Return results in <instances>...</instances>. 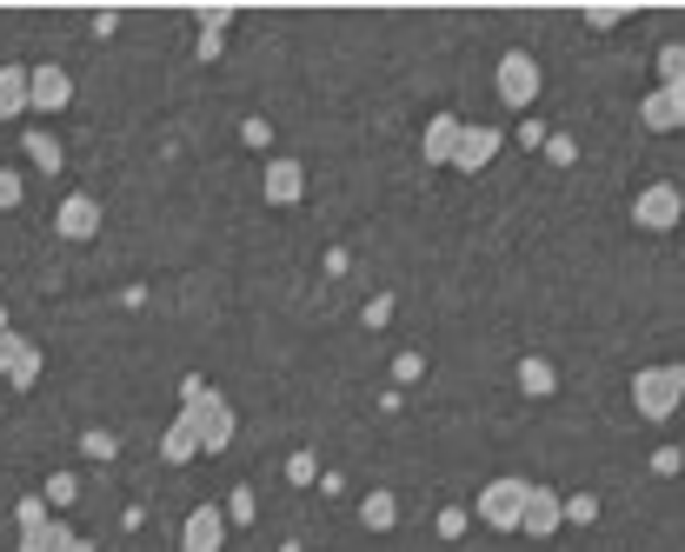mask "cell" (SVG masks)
Listing matches in <instances>:
<instances>
[{
	"mask_svg": "<svg viewBox=\"0 0 685 552\" xmlns=\"http://www.w3.org/2000/svg\"><path fill=\"white\" fill-rule=\"evenodd\" d=\"M678 213H685V193H678L672 180H652V187L632 200V226H639V233H672Z\"/></svg>",
	"mask_w": 685,
	"mask_h": 552,
	"instance_id": "cell-7",
	"label": "cell"
},
{
	"mask_svg": "<svg viewBox=\"0 0 685 552\" xmlns=\"http://www.w3.org/2000/svg\"><path fill=\"white\" fill-rule=\"evenodd\" d=\"M114 27H120V14H114V8H101V14H94V40H107Z\"/></svg>",
	"mask_w": 685,
	"mask_h": 552,
	"instance_id": "cell-38",
	"label": "cell"
},
{
	"mask_svg": "<svg viewBox=\"0 0 685 552\" xmlns=\"http://www.w3.org/2000/svg\"><path fill=\"white\" fill-rule=\"evenodd\" d=\"M73 107V73L67 67H27V114H67Z\"/></svg>",
	"mask_w": 685,
	"mask_h": 552,
	"instance_id": "cell-8",
	"label": "cell"
},
{
	"mask_svg": "<svg viewBox=\"0 0 685 552\" xmlns=\"http://www.w3.org/2000/svg\"><path fill=\"white\" fill-rule=\"evenodd\" d=\"M499 101L512 107V114H526L533 101H539V87H546V73H539V54H526V47H512V54H499Z\"/></svg>",
	"mask_w": 685,
	"mask_h": 552,
	"instance_id": "cell-4",
	"label": "cell"
},
{
	"mask_svg": "<svg viewBox=\"0 0 685 552\" xmlns=\"http://www.w3.org/2000/svg\"><path fill=\"white\" fill-rule=\"evenodd\" d=\"M27 161H34L47 180H60V167H67V146H60V133H54V127H27Z\"/></svg>",
	"mask_w": 685,
	"mask_h": 552,
	"instance_id": "cell-18",
	"label": "cell"
},
{
	"mask_svg": "<svg viewBox=\"0 0 685 552\" xmlns=\"http://www.w3.org/2000/svg\"><path fill=\"white\" fill-rule=\"evenodd\" d=\"M260 193H267V207H300V193H306V167H300V161H267Z\"/></svg>",
	"mask_w": 685,
	"mask_h": 552,
	"instance_id": "cell-13",
	"label": "cell"
},
{
	"mask_svg": "<svg viewBox=\"0 0 685 552\" xmlns=\"http://www.w3.org/2000/svg\"><path fill=\"white\" fill-rule=\"evenodd\" d=\"M67 552H94V539H80V532H73V545H67Z\"/></svg>",
	"mask_w": 685,
	"mask_h": 552,
	"instance_id": "cell-39",
	"label": "cell"
},
{
	"mask_svg": "<svg viewBox=\"0 0 685 552\" xmlns=\"http://www.w3.org/2000/svg\"><path fill=\"white\" fill-rule=\"evenodd\" d=\"M678 466H685V453H678V446H659V453H652V472H659V480H672Z\"/></svg>",
	"mask_w": 685,
	"mask_h": 552,
	"instance_id": "cell-35",
	"label": "cell"
},
{
	"mask_svg": "<svg viewBox=\"0 0 685 552\" xmlns=\"http://www.w3.org/2000/svg\"><path fill=\"white\" fill-rule=\"evenodd\" d=\"M181 413H194V426H200V453H227L233 433H240L233 400L207 386V373H187V379H181Z\"/></svg>",
	"mask_w": 685,
	"mask_h": 552,
	"instance_id": "cell-1",
	"label": "cell"
},
{
	"mask_svg": "<svg viewBox=\"0 0 685 552\" xmlns=\"http://www.w3.org/2000/svg\"><path fill=\"white\" fill-rule=\"evenodd\" d=\"M393 313H399V293H386V286H380V293H373V300H367V306H360V320H367V327H373V333H380V327H386V320H393Z\"/></svg>",
	"mask_w": 685,
	"mask_h": 552,
	"instance_id": "cell-28",
	"label": "cell"
},
{
	"mask_svg": "<svg viewBox=\"0 0 685 552\" xmlns=\"http://www.w3.org/2000/svg\"><path fill=\"white\" fill-rule=\"evenodd\" d=\"M546 133H553L546 120H520V133H512V140H520L526 153H539V146H546Z\"/></svg>",
	"mask_w": 685,
	"mask_h": 552,
	"instance_id": "cell-34",
	"label": "cell"
},
{
	"mask_svg": "<svg viewBox=\"0 0 685 552\" xmlns=\"http://www.w3.org/2000/svg\"><path fill=\"white\" fill-rule=\"evenodd\" d=\"M347 267H353V254H347V247H326V280H339Z\"/></svg>",
	"mask_w": 685,
	"mask_h": 552,
	"instance_id": "cell-37",
	"label": "cell"
},
{
	"mask_svg": "<svg viewBox=\"0 0 685 552\" xmlns=\"http://www.w3.org/2000/svg\"><path fill=\"white\" fill-rule=\"evenodd\" d=\"M360 526H367V532H393V526H399V500H393L386 486L367 493V500H360Z\"/></svg>",
	"mask_w": 685,
	"mask_h": 552,
	"instance_id": "cell-21",
	"label": "cell"
},
{
	"mask_svg": "<svg viewBox=\"0 0 685 552\" xmlns=\"http://www.w3.org/2000/svg\"><path fill=\"white\" fill-rule=\"evenodd\" d=\"M14 526H21V552H67V545H73L67 513H54L40 493H27V500L14 506Z\"/></svg>",
	"mask_w": 685,
	"mask_h": 552,
	"instance_id": "cell-3",
	"label": "cell"
},
{
	"mask_svg": "<svg viewBox=\"0 0 685 552\" xmlns=\"http://www.w3.org/2000/svg\"><path fill=\"white\" fill-rule=\"evenodd\" d=\"M40 366H47V360H40L34 340H21L14 327L0 333V379H8V392H34V386H40Z\"/></svg>",
	"mask_w": 685,
	"mask_h": 552,
	"instance_id": "cell-6",
	"label": "cell"
},
{
	"mask_svg": "<svg viewBox=\"0 0 685 552\" xmlns=\"http://www.w3.org/2000/svg\"><path fill=\"white\" fill-rule=\"evenodd\" d=\"M21 200H27V180H21V174H8V167H0V213H14Z\"/></svg>",
	"mask_w": 685,
	"mask_h": 552,
	"instance_id": "cell-32",
	"label": "cell"
},
{
	"mask_svg": "<svg viewBox=\"0 0 685 552\" xmlns=\"http://www.w3.org/2000/svg\"><path fill=\"white\" fill-rule=\"evenodd\" d=\"M227 21H233V8H200V60H220V47H227Z\"/></svg>",
	"mask_w": 685,
	"mask_h": 552,
	"instance_id": "cell-20",
	"label": "cell"
},
{
	"mask_svg": "<svg viewBox=\"0 0 685 552\" xmlns=\"http://www.w3.org/2000/svg\"><path fill=\"white\" fill-rule=\"evenodd\" d=\"M27 114V67H0V127H8V120H21Z\"/></svg>",
	"mask_w": 685,
	"mask_h": 552,
	"instance_id": "cell-19",
	"label": "cell"
},
{
	"mask_svg": "<svg viewBox=\"0 0 685 552\" xmlns=\"http://www.w3.org/2000/svg\"><path fill=\"white\" fill-rule=\"evenodd\" d=\"M419 379H426V353H413V347L393 353V386H419Z\"/></svg>",
	"mask_w": 685,
	"mask_h": 552,
	"instance_id": "cell-29",
	"label": "cell"
},
{
	"mask_svg": "<svg viewBox=\"0 0 685 552\" xmlns=\"http://www.w3.org/2000/svg\"><path fill=\"white\" fill-rule=\"evenodd\" d=\"M54 233H60V240H73V247L101 240V200L94 193H67L60 213H54Z\"/></svg>",
	"mask_w": 685,
	"mask_h": 552,
	"instance_id": "cell-10",
	"label": "cell"
},
{
	"mask_svg": "<svg viewBox=\"0 0 685 552\" xmlns=\"http://www.w3.org/2000/svg\"><path fill=\"white\" fill-rule=\"evenodd\" d=\"M466 526H473V506H440L433 513V532L440 539H466Z\"/></svg>",
	"mask_w": 685,
	"mask_h": 552,
	"instance_id": "cell-27",
	"label": "cell"
},
{
	"mask_svg": "<svg viewBox=\"0 0 685 552\" xmlns=\"http://www.w3.org/2000/svg\"><path fill=\"white\" fill-rule=\"evenodd\" d=\"M227 506L220 500H200L194 513H187V526H181V552H220L227 545Z\"/></svg>",
	"mask_w": 685,
	"mask_h": 552,
	"instance_id": "cell-9",
	"label": "cell"
},
{
	"mask_svg": "<svg viewBox=\"0 0 685 552\" xmlns=\"http://www.w3.org/2000/svg\"><path fill=\"white\" fill-rule=\"evenodd\" d=\"M539 153H546L553 167H572V161H579V140H572V133H546V146H539Z\"/></svg>",
	"mask_w": 685,
	"mask_h": 552,
	"instance_id": "cell-30",
	"label": "cell"
},
{
	"mask_svg": "<svg viewBox=\"0 0 685 552\" xmlns=\"http://www.w3.org/2000/svg\"><path fill=\"white\" fill-rule=\"evenodd\" d=\"M678 392H685V366L678 360L632 373V407H639V420H672L678 413Z\"/></svg>",
	"mask_w": 685,
	"mask_h": 552,
	"instance_id": "cell-2",
	"label": "cell"
},
{
	"mask_svg": "<svg viewBox=\"0 0 685 552\" xmlns=\"http://www.w3.org/2000/svg\"><path fill=\"white\" fill-rule=\"evenodd\" d=\"M40 500H47V506H54V513H67V506H73V500H80V480H73V472H54V480H47V486H40Z\"/></svg>",
	"mask_w": 685,
	"mask_h": 552,
	"instance_id": "cell-26",
	"label": "cell"
},
{
	"mask_svg": "<svg viewBox=\"0 0 685 552\" xmlns=\"http://www.w3.org/2000/svg\"><path fill=\"white\" fill-rule=\"evenodd\" d=\"M240 140H246L253 153H267V146H274V127H267V120H240Z\"/></svg>",
	"mask_w": 685,
	"mask_h": 552,
	"instance_id": "cell-33",
	"label": "cell"
},
{
	"mask_svg": "<svg viewBox=\"0 0 685 552\" xmlns=\"http://www.w3.org/2000/svg\"><path fill=\"white\" fill-rule=\"evenodd\" d=\"M619 21H632V8H585V27L592 34H613Z\"/></svg>",
	"mask_w": 685,
	"mask_h": 552,
	"instance_id": "cell-31",
	"label": "cell"
},
{
	"mask_svg": "<svg viewBox=\"0 0 685 552\" xmlns=\"http://www.w3.org/2000/svg\"><path fill=\"white\" fill-rule=\"evenodd\" d=\"M0 333H8V306H0Z\"/></svg>",
	"mask_w": 685,
	"mask_h": 552,
	"instance_id": "cell-40",
	"label": "cell"
},
{
	"mask_svg": "<svg viewBox=\"0 0 685 552\" xmlns=\"http://www.w3.org/2000/svg\"><path fill=\"white\" fill-rule=\"evenodd\" d=\"M253 519H260V493H253V486H233V493H227V526H253Z\"/></svg>",
	"mask_w": 685,
	"mask_h": 552,
	"instance_id": "cell-23",
	"label": "cell"
},
{
	"mask_svg": "<svg viewBox=\"0 0 685 552\" xmlns=\"http://www.w3.org/2000/svg\"><path fill=\"white\" fill-rule=\"evenodd\" d=\"M499 146H506V133H499V127H460L453 167H460V174H486V167L499 161Z\"/></svg>",
	"mask_w": 685,
	"mask_h": 552,
	"instance_id": "cell-11",
	"label": "cell"
},
{
	"mask_svg": "<svg viewBox=\"0 0 685 552\" xmlns=\"http://www.w3.org/2000/svg\"><path fill=\"white\" fill-rule=\"evenodd\" d=\"M639 127L646 133H678L685 127V87H652L639 101Z\"/></svg>",
	"mask_w": 685,
	"mask_h": 552,
	"instance_id": "cell-12",
	"label": "cell"
},
{
	"mask_svg": "<svg viewBox=\"0 0 685 552\" xmlns=\"http://www.w3.org/2000/svg\"><path fill=\"white\" fill-rule=\"evenodd\" d=\"M460 114H433L426 120V133H419V153H426V167H453V146H460Z\"/></svg>",
	"mask_w": 685,
	"mask_h": 552,
	"instance_id": "cell-15",
	"label": "cell"
},
{
	"mask_svg": "<svg viewBox=\"0 0 685 552\" xmlns=\"http://www.w3.org/2000/svg\"><path fill=\"white\" fill-rule=\"evenodd\" d=\"M520 532H526V539H553V532H559V493H553V486H526Z\"/></svg>",
	"mask_w": 685,
	"mask_h": 552,
	"instance_id": "cell-14",
	"label": "cell"
},
{
	"mask_svg": "<svg viewBox=\"0 0 685 552\" xmlns=\"http://www.w3.org/2000/svg\"><path fill=\"white\" fill-rule=\"evenodd\" d=\"M659 87H685V47L678 40L659 47Z\"/></svg>",
	"mask_w": 685,
	"mask_h": 552,
	"instance_id": "cell-25",
	"label": "cell"
},
{
	"mask_svg": "<svg viewBox=\"0 0 685 552\" xmlns=\"http://www.w3.org/2000/svg\"><path fill=\"white\" fill-rule=\"evenodd\" d=\"M160 459H166V466H194V459H200V426H194V413H174V426L160 433Z\"/></svg>",
	"mask_w": 685,
	"mask_h": 552,
	"instance_id": "cell-16",
	"label": "cell"
},
{
	"mask_svg": "<svg viewBox=\"0 0 685 552\" xmlns=\"http://www.w3.org/2000/svg\"><path fill=\"white\" fill-rule=\"evenodd\" d=\"M80 453H88L94 466H114V459H120V439H114L107 426H88V433H80Z\"/></svg>",
	"mask_w": 685,
	"mask_h": 552,
	"instance_id": "cell-22",
	"label": "cell"
},
{
	"mask_svg": "<svg viewBox=\"0 0 685 552\" xmlns=\"http://www.w3.org/2000/svg\"><path fill=\"white\" fill-rule=\"evenodd\" d=\"M313 486H320L326 500H339V493H347V472H333V466H326V472H320V480H313Z\"/></svg>",
	"mask_w": 685,
	"mask_h": 552,
	"instance_id": "cell-36",
	"label": "cell"
},
{
	"mask_svg": "<svg viewBox=\"0 0 685 552\" xmlns=\"http://www.w3.org/2000/svg\"><path fill=\"white\" fill-rule=\"evenodd\" d=\"M526 486H533V480H520V472H506V480H486V493L473 500V519H486L492 532H520Z\"/></svg>",
	"mask_w": 685,
	"mask_h": 552,
	"instance_id": "cell-5",
	"label": "cell"
},
{
	"mask_svg": "<svg viewBox=\"0 0 685 552\" xmlns=\"http://www.w3.org/2000/svg\"><path fill=\"white\" fill-rule=\"evenodd\" d=\"M512 379H520L526 400H553V392H559V373H553V360H539V353H520Z\"/></svg>",
	"mask_w": 685,
	"mask_h": 552,
	"instance_id": "cell-17",
	"label": "cell"
},
{
	"mask_svg": "<svg viewBox=\"0 0 685 552\" xmlns=\"http://www.w3.org/2000/svg\"><path fill=\"white\" fill-rule=\"evenodd\" d=\"M287 480H293V486H313V480H320V453H313V446H293V453H287Z\"/></svg>",
	"mask_w": 685,
	"mask_h": 552,
	"instance_id": "cell-24",
	"label": "cell"
}]
</instances>
